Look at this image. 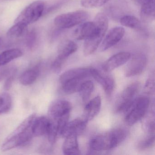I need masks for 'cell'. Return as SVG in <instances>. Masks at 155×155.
Masks as SVG:
<instances>
[{
  "mask_svg": "<svg viewBox=\"0 0 155 155\" xmlns=\"http://www.w3.org/2000/svg\"><path fill=\"white\" fill-rule=\"evenodd\" d=\"M35 114L26 118L18 127L8 137L2 146L3 151L26 145L33 137L31 126L36 118Z\"/></svg>",
  "mask_w": 155,
  "mask_h": 155,
  "instance_id": "cell-1",
  "label": "cell"
},
{
  "mask_svg": "<svg viewBox=\"0 0 155 155\" xmlns=\"http://www.w3.org/2000/svg\"><path fill=\"white\" fill-rule=\"evenodd\" d=\"M126 136L127 132L123 129H115L93 137L90 141L89 147L91 150L94 151L112 149L120 144Z\"/></svg>",
  "mask_w": 155,
  "mask_h": 155,
  "instance_id": "cell-2",
  "label": "cell"
},
{
  "mask_svg": "<svg viewBox=\"0 0 155 155\" xmlns=\"http://www.w3.org/2000/svg\"><path fill=\"white\" fill-rule=\"evenodd\" d=\"M93 22L96 28L93 33L85 40L83 46V53L85 56H89L94 53L100 45L107 32L108 21L106 15L99 13L96 15Z\"/></svg>",
  "mask_w": 155,
  "mask_h": 155,
  "instance_id": "cell-3",
  "label": "cell"
},
{
  "mask_svg": "<svg viewBox=\"0 0 155 155\" xmlns=\"http://www.w3.org/2000/svg\"><path fill=\"white\" fill-rule=\"evenodd\" d=\"M150 101L147 97H137L125 113V121L129 126H132L144 117L149 106Z\"/></svg>",
  "mask_w": 155,
  "mask_h": 155,
  "instance_id": "cell-4",
  "label": "cell"
},
{
  "mask_svg": "<svg viewBox=\"0 0 155 155\" xmlns=\"http://www.w3.org/2000/svg\"><path fill=\"white\" fill-rule=\"evenodd\" d=\"M45 4L41 1L34 2L25 8L16 18L14 23L28 26L38 20L43 14Z\"/></svg>",
  "mask_w": 155,
  "mask_h": 155,
  "instance_id": "cell-5",
  "label": "cell"
},
{
  "mask_svg": "<svg viewBox=\"0 0 155 155\" xmlns=\"http://www.w3.org/2000/svg\"><path fill=\"white\" fill-rule=\"evenodd\" d=\"M88 17V13L84 11L68 12L57 16L54 24L59 28H69L85 22Z\"/></svg>",
  "mask_w": 155,
  "mask_h": 155,
  "instance_id": "cell-6",
  "label": "cell"
},
{
  "mask_svg": "<svg viewBox=\"0 0 155 155\" xmlns=\"http://www.w3.org/2000/svg\"><path fill=\"white\" fill-rule=\"evenodd\" d=\"M140 84L136 82L129 85L122 91L116 105L117 112L126 113L137 98V94L140 89Z\"/></svg>",
  "mask_w": 155,
  "mask_h": 155,
  "instance_id": "cell-7",
  "label": "cell"
},
{
  "mask_svg": "<svg viewBox=\"0 0 155 155\" xmlns=\"http://www.w3.org/2000/svg\"><path fill=\"white\" fill-rule=\"evenodd\" d=\"M78 48V45L73 41L70 40L65 41L61 47L58 55L52 64L53 70L56 72L59 71L65 61L76 52Z\"/></svg>",
  "mask_w": 155,
  "mask_h": 155,
  "instance_id": "cell-8",
  "label": "cell"
},
{
  "mask_svg": "<svg viewBox=\"0 0 155 155\" xmlns=\"http://www.w3.org/2000/svg\"><path fill=\"white\" fill-rule=\"evenodd\" d=\"M72 105L69 101L64 100H57L53 101L48 109L49 118L51 120H56L70 115Z\"/></svg>",
  "mask_w": 155,
  "mask_h": 155,
  "instance_id": "cell-9",
  "label": "cell"
},
{
  "mask_svg": "<svg viewBox=\"0 0 155 155\" xmlns=\"http://www.w3.org/2000/svg\"><path fill=\"white\" fill-rule=\"evenodd\" d=\"M130 60L125 68L126 77H134L141 74L147 65V59L146 56L142 54H136Z\"/></svg>",
  "mask_w": 155,
  "mask_h": 155,
  "instance_id": "cell-10",
  "label": "cell"
},
{
  "mask_svg": "<svg viewBox=\"0 0 155 155\" xmlns=\"http://www.w3.org/2000/svg\"><path fill=\"white\" fill-rule=\"evenodd\" d=\"M124 34L125 29L123 27H117L111 29L100 46V51H105L116 45L121 40Z\"/></svg>",
  "mask_w": 155,
  "mask_h": 155,
  "instance_id": "cell-11",
  "label": "cell"
},
{
  "mask_svg": "<svg viewBox=\"0 0 155 155\" xmlns=\"http://www.w3.org/2000/svg\"><path fill=\"white\" fill-rule=\"evenodd\" d=\"M91 76L101 85L107 95L110 96L113 93L115 87V81L113 78L94 68H91Z\"/></svg>",
  "mask_w": 155,
  "mask_h": 155,
  "instance_id": "cell-12",
  "label": "cell"
},
{
  "mask_svg": "<svg viewBox=\"0 0 155 155\" xmlns=\"http://www.w3.org/2000/svg\"><path fill=\"white\" fill-rule=\"evenodd\" d=\"M87 121L83 117L73 120L68 122L61 131L60 136L66 137L70 135H78L82 134L87 127Z\"/></svg>",
  "mask_w": 155,
  "mask_h": 155,
  "instance_id": "cell-13",
  "label": "cell"
},
{
  "mask_svg": "<svg viewBox=\"0 0 155 155\" xmlns=\"http://www.w3.org/2000/svg\"><path fill=\"white\" fill-rule=\"evenodd\" d=\"M131 54L128 52H121L110 57L102 66L105 72H109L128 62L131 58Z\"/></svg>",
  "mask_w": 155,
  "mask_h": 155,
  "instance_id": "cell-14",
  "label": "cell"
},
{
  "mask_svg": "<svg viewBox=\"0 0 155 155\" xmlns=\"http://www.w3.org/2000/svg\"><path fill=\"white\" fill-rule=\"evenodd\" d=\"M50 124L49 117L44 116L37 117L35 118L31 126L33 137H40L47 135Z\"/></svg>",
  "mask_w": 155,
  "mask_h": 155,
  "instance_id": "cell-15",
  "label": "cell"
},
{
  "mask_svg": "<svg viewBox=\"0 0 155 155\" xmlns=\"http://www.w3.org/2000/svg\"><path fill=\"white\" fill-rule=\"evenodd\" d=\"M101 98L97 96L87 104L84 110L83 118L87 121L93 119L99 113L101 107Z\"/></svg>",
  "mask_w": 155,
  "mask_h": 155,
  "instance_id": "cell-16",
  "label": "cell"
},
{
  "mask_svg": "<svg viewBox=\"0 0 155 155\" xmlns=\"http://www.w3.org/2000/svg\"><path fill=\"white\" fill-rule=\"evenodd\" d=\"M91 68H77L66 71L61 74L59 78L61 84L71 79L82 78H87L91 76Z\"/></svg>",
  "mask_w": 155,
  "mask_h": 155,
  "instance_id": "cell-17",
  "label": "cell"
},
{
  "mask_svg": "<svg viewBox=\"0 0 155 155\" xmlns=\"http://www.w3.org/2000/svg\"><path fill=\"white\" fill-rule=\"evenodd\" d=\"M95 28L94 22L82 23L73 31L72 37L77 40H86L93 33Z\"/></svg>",
  "mask_w": 155,
  "mask_h": 155,
  "instance_id": "cell-18",
  "label": "cell"
},
{
  "mask_svg": "<svg viewBox=\"0 0 155 155\" xmlns=\"http://www.w3.org/2000/svg\"><path fill=\"white\" fill-rule=\"evenodd\" d=\"M78 136L70 135L65 137L62 146L63 154L66 155H80L81 153L78 142Z\"/></svg>",
  "mask_w": 155,
  "mask_h": 155,
  "instance_id": "cell-19",
  "label": "cell"
},
{
  "mask_svg": "<svg viewBox=\"0 0 155 155\" xmlns=\"http://www.w3.org/2000/svg\"><path fill=\"white\" fill-rule=\"evenodd\" d=\"M140 16L143 21L149 22L155 19V0H148L141 5Z\"/></svg>",
  "mask_w": 155,
  "mask_h": 155,
  "instance_id": "cell-20",
  "label": "cell"
},
{
  "mask_svg": "<svg viewBox=\"0 0 155 155\" xmlns=\"http://www.w3.org/2000/svg\"><path fill=\"white\" fill-rule=\"evenodd\" d=\"M40 74L38 67H35L23 72L20 77V82L24 86H28L36 81Z\"/></svg>",
  "mask_w": 155,
  "mask_h": 155,
  "instance_id": "cell-21",
  "label": "cell"
},
{
  "mask_svg": "<svg viewBox=\"0 0 155 155\" xmlns=\"http://www.w3.org/2000/svg\"><path fill=\"white\" fill-rule=\"evenodd\" d=\"M22 55V51L18 48L10 49L3 51L0 53V67L8 64Z\"/></svg>",
  "mask_w": 155,
  "mask_h": 155,
  "instance_id": "cell-22",
  "label": "cell"
},
{
  "mask_svg": "<svg viewBox=\"0 0 155 155\" xmlns=\"http://www.w3.org/2000/svg\"><path fill=\"white\" fill-rule=\"evenodd\" d=\"M87 78H78L71 79L61 84L63 91L67 94H72L78 92L82 83Z\"/></svg>",
  "mask_w": 155,
  "mask_h": 155,
  "instance_id": "cell-23",
  "label": "cell"
},
{
  "mask_svg": "<svg viewBox=\"0 0 155 155\" xmlns=\"http://www.w3.org/2000/svg\"><path fill=\"white\" fill-rule=\"evenodd\" d=\"M94 87V84L91 81L86 80L82 83L78 92L83 101L86 102L88 100L93 92Z\"/></svg>",
  "mask_w": 155,
  "mask_h": 155,
  "instance_id": "cell-24",
  "label": "cell"
},
{
  "mask_svg": "<svg viewBox=\"0 0 155 155\" xmlns=\"http://www.w3.org/2000/svg\"><path fill=\"white\" fill-rule=\"evenodd\" d=\"M12 98L8 93H3L0 95V115L8 112L12 106Z\"/></svg>",
  "mask_w": 155,
  "mask_h": 155,
  "instance_id": "cell-25",
  "label": "cell"
},
{
  "mask_svg": "<svg viewBox=\"0 0 155 155\" xmlns=\"http://www.w3.org/2000/svg\"><path fill=\"white\" fill-rule=\"evenodd\" d=\"M120 23L122 26L132 29H140L141 23L139 20L132 15H126L120 19Z\"/></svg>",
  "mask_w": 155,
  "mask_h": 155,
  "instance_id": "cell-26",
  "label": "cell"
},
{
  "mask_svg": "<svg viewBox=\"0 0 155 155\" xmlns=\"http://www.w3.org/2000/svg\"><path fill=\"white\" fill-rule=\"evenodd\" d=\"M28 26L21 23H14V25L7 31V36L11 38H19L25 33Z\"/></svg>",
  "mask_w": 155,
  "mask_h": 155,
  "instance_id": "cell-27",
  "label": "cell"
},
{
  "mask_svg": "<svg viewBox=\"0 0 155 155\" xmlns=\"http://www.w3.org/2000/svg\"><path fill=\"white\" fill-rule=\"evenodd\" d=\"M154 115H151V114L150 116H148L143 120L142 122V128L147 134H154L155 133Z\"/></svg>",
  "mask_w": 155,
  "mask_h": 155,
  "instance_id": "cell-28",
  "label": "cell"
},
{
  "mask_svg": "<svg viewBox=\"0 0 155 155\" xmlns=\"http://www.w3.org/2000/svg\"><path fill=\"white\" fill-rule=\"evenodd\" d=\"M155 144V135L147 134V136L138 144V148L141 150H145L151 148Z\"/></svg>",
  "mask_w": 155,
  "mask_h": 155,
  "instance_id": "cell-29",
  "label": "cell"
},
{
  "mask_svg": "<svg viewBox=\"0 0 155 155\" xmlns=\"http://www.w3.org/2000/svg\"><path fill=\"white\" fill-rule=\"evenodd\" d=\"M110 0H81V6L86 8H99Z\"/></svg>",
  "mask_w": 155,
  "mask_h": 155,
  "instance_id": "cell-30",
  "label": "cell"
},
{
  "mask_svg": "<svg viewBox=\"0 0 155 155\" xmlns=\"http://www.w3.org/2000/svg\"><path fill=\"white\" fill-rule=\"evenodd\" d=\"M38 34L35 30H32L27 35L26 38V44L29 48H32L37 44Z\"/></svg>",
  "mask_w": 155,
  "mask_h": 155,
  "instance_id": "cell-31",
  "label": "cell"
},
{
  "mask_svg": "<svg viewBox=\"0 0 155 155\" xmlns=\"http://www.w3.org/2000/svg\"><path fill=\"white\" fill-rule=\"evenodd\" d=\"M154 75L149 78L145 85V90L148 94H151L154 93L155 90V81Z\"/></svg>",
  "mask_w": 155,
  "mask_h": 155,
  "instance_id": "cell-32",
  "label": "cell"
},
{
  "mask_svg": "<svg viewBox=\"0 0 155 155\" xmlns=\"http://www.w3.org/2000/svg\"><path fill=\"white\" fill-rule=\"evenodd\" d=\"M15 71L11 75V76L8 78L7 80L5 82V84H4V88L6 90L9 89L12 85V83H13V81L15 78Z\"/></svg>",
  "mask_w": 155,
  "mask_h": 155,
  "instance_id": "cell-33",
  "label": "cell"
},
{
  "mask_svg": "<svg viewBox=\"0 0 155 155\" xmlns=\"http://www.w3.org/2000/svg\"><path fill=\"white\" fill-rule=\"evenodd\" d=\"M135 1L137 2L138 3H139V4L142 5L143 3L146 2L148 1V0H135Z\"/></svg>",
  "mask_w": 155,
  "mask_h": 155,
  "instance_id": "cell-34",
  "label": "cell"
},
{
  "mask_svg": "<svg viewBox=\"0 0 155 155\" xmlns=\"http://www.w3.org/2000/svg\"><path fill=\"white\" fill-rule=\"evenodd\" d=\"M2 38H0V46H1V45H2Z\"/></svg>",
  "mask_w": 155,
  "mask_h": 155,
  "instance_id": "cell-35",
  "label": "cell"
}]
</instances>
